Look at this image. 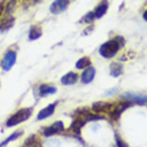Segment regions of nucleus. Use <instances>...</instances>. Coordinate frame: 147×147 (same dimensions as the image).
<instances>
[{"mask_svg": "<svg viewBox=\"0 0 147 147\" xmlns=\"http://www.w3.org/2000/svg\"><path fill=\"white\" fill-rule=\"evenodd\" d=\"M15 23V18L13 16H5L1 22H0V32H4L9 30Z\"/></svg>", "mask_w": 147, "mask_h": 147, "instance_id": "16", "label": "nucleus"}, {"mask_svg": "<svg viewBox=\"0 0 147 147\" xmlns=\"http://www.w3.org/2000/svg\"><path fill=\"white\" fill-rule=\"evenodd\" d=\"M107 9H109V0H102L100 3L96 5L95 11H94L95 19H100V18H103V15H106Z\"/></svg>", "mask_w": 147, "mask_h": 147, "instance_id": "12", "label": "nucleus"}, {"mask_svg": "<svg viewBox=\"0 0 147 147\" xmlns=\"http://www.w3.org/2000/svg\"><path fill=\"white\" fill-rule=\"evenodd\" d=\"M123 74V64L119 62H114L110 64V75L114 78H119Z\"/></svg>", "mask_w": 147, "mask_h": 147, "instance_id": "15", "label": "nucleus"}, {"mask_svg": "<svg viewBox=\"0 0 147 147\" xmlns=\"http://www.w3.org/2000/svg\"><path fill=\"white\" fill-rule=\"evenodd\" d=\"M42 36V28L39 27V26H34V27H31V30H30V34H28V40H36V39H39Z\"/></svg>", "mask_w": 147, "mask_h": 147, "instance_id": "18", "label": "nucleus"}, {"mask_svg": "<svg viewBox=\"0 0 147 147\" xmlns=\"http://www.w3.org/2000/svg\"><path fill=\"white\" fill-rule=\"evenodd\" d=\"M32 114V109H20L15 112V114H12L9 118L7 119L5 122V127H13V126H18V124L23 123L26 120L31 116Z\"/></svg>", "mask_w": 147, "mask_h": 147, "instance_id": "2", "label": "nucleus"}, {"mask_svg": "<svg viewBox=\"0 0 147 147\" xmlns=\"http://www.w3.org/2000/svg\"><path fill=\"white\" fill-rule=\"evenodd\" d=\"M131 106H132L131 102L123 100V99H122L119 103H114V107H112L111 111L109 112V118L112 120V122H118L124 110H127L128 107H131Z\"/></svg>", "mask_w": 147, "mask_h": 147, "instance_id": "3", "label": "nucleus"}, {"mask_svg": "<svg viewBox=\"0 0 147 147\" xmlns=\"http://www.w3.org/2000/svg\"><path fill=\"white\" fill-rule=\"evenodd\" d=\"M88 66H91V60H90V58H87V56L80 58L75 63V68H76V70H84V68H87Z\"/></svg>", "mask_w": 147, "mask_h": 147, "instance_id": "19", "label": "nucleus"}, {"mask_svg": "<svg viewBox=\"0 0 147 147\" xmlns=\"http://www.w3.org/2000/svg\"><path fill=\"white\" fill-rule=\"evenodd\" d=\"M114 94H116V88H114L112 91H107V92H105V96H110V95H114Z\"/></svg>", "mask_w": 147, "mask_h": 147, "instance_id": "24", "label": "nucleus"}, {"mask_svg": "<svg viewBox=\"0 0 147 147\" xmlns=\"http://www.w3.org/2000/svg\"><path fill=\"white\" fill-rule=\"evenodd\" d=\"M86 122H87V119H86L84 116L78 115L76 119H74V120H72V123H71V126H70V130L74 132V134L79 135V134H80L82 127H84Z\"/></svg>", "mask_w": 147, "mask_h": 147, "instance_id": "10", "label": "nucleus"}, {"mask_svg": "<svg viewBox=\"0 0 147 147\" xmlns=\"http://www.w3.org/2000/svg\"><path fill=\"white\" fill-rule=\"evenodd\" d=\"M24 147H31V146H42V140L39 139L38 135H31L24 140Z\"/></svg>", "mask_w": 147, "mask_h": 147, "instance_id": "17", "label": "nucleus"}, {"mask_svg": "<svg viewBox=\"0 0 147 147\" xmlns=\"http://www.w3.org/2000/svg\"><path fill=\"white\" fill-rule=\"evenodd\" d=\"M39 96L42 98H46L48 96V95H52V94H56V87H54V86H50V84H40L39 86Z\"/></svg>", "mask_w": 147, "mask_h": 147, "instance_id": "14", "label": "nucleus"}, {"mask_svg": "<svg viewBox=\"0 0 147 147\" xmlns=\"http://www.w3.org/2000/svg\"><path fill=\"white\" fill-rule=\"evenodd\" d=\"M38 1H40V0H32V3H38Z\"/></svg>", "mask_w": 147, "mask_h": 147, "instance_id": "26", "label": "nucleus"}, {"mask_svg": "<svg viewBox=\"0 0 147 147\" xmlns=\"http://www.w3.org/2000/svg\"><path fill=\"white\" fill-rule=\"evenodd\" d=\"M16 51L15 50H8L5 54L3 55V58L0 60V66L4 71H9L16 63Z\"/></svg>", "mask_w": 147, "mask_h": 147, "instance_id": "4", "label": "nucleus"}, {"mask_svg": "<svg viewBox=\"0 0 147 147\" xmlns=\"http://www.w3.org/2000/svg\"><path fill=\"white\" fill-rule=\"evenodd\" d=\"M67 7H68V0H55L54 3L51 4L50 12L52 15H58L60 12L66 11Z\"/></svg>", "mask_w": 147, "mask_h": 147, "instance_id": "8", "label": "nucleus"}, {"mask_svg": "<svg viewBox=\"0 0 147 147\" xmlns=\"http://www.w3.org/2000/svg\"><path fill=\"white\" fill-rule=\"evenodd\" d=\"M124 43H126L124 39L118 35V36H115V38L107 40L106 43H103V44L99 47V54L105 59H111L118 54V51H119L120 48H123Z\"/></svg>", "mask_w": 147, "mask_h": 147, "instance_id": "1", "label": "nucleus"}, {"mask_svg": "<svg viewBox=\"0 0 147 147\" xmlns=\"http://www.w3.org/2000/svg\"><path fill=\"white\" fill-rule=\"evenodd\" d=\"M79 80V75L76 72H67L66 75H63L60 79V83L63 86H72Z\"/></svg>", "mask_w": 147, "mask_h": 147, "instance_id": "13", "label": "nucleus"}, {"mask_svg": "<svg viewBox=\"0 0 147 147\" xmlns=\"http://www.w3.org/2000/svg\"><path fill=\"white\" fill-rule=\"evenodd\" d=\"M62 132H64V124L60 120H56L55 123H52L51 126L42 130V134L44 136H52L56 135V134H62Z\"/></svg>", "mask_w": 147, "mask_h": 147, "instance_id": "6", "label": "nucleus"}, {"mask_svg": "<svg viewBox=\"0 0 147 147\" xmlns=\"http://www.w3.org/2000/svg\"><path fill=\"white\" fill-rule=\"evenodd\" d=\"M112 107H114V103L111 102H95L91 106L92 112H96V114H109Z\"/></svg>", "mask_w": 147, "mask_h": 147, "instance_id": "7", "label": "nucleus"}, {"mask_svg": "<svg viewBox=\"0 0 147 147\" xmlns=\"http://www.w3.org/2000/svg\"><path fill=\"white\" fill-rule=\"evenodd\" d=\"M4 8H5V4H4L3 1H0V18H1V15L4 13Z\"/></svg>", "mask_w": 147, "mask_h": 147, "instance_id": "23", "label": "nucleus"}, {"mask_svg": "<svg viewBox=\"0 0 147 147\" xmlns=\"http://www.w3.org/2000/svg\"><path fill=\"white\" fill-rule=\"evenodd\" d=\"M94 20H95V16H94V12H88L87 15L82 19V22H84V23H92Z\"/></svg>", "mask_w": 147, "mask_h": 147, "instance_id": "21", "label": "nucleus"}, {"mask_svg": "<svg viewBox=\"0 0 147 147\" xmlns=\"http://www.w3.org/2000/svg\"><path fill=\"white\" fill-rule=\"evenodd\" d=\"M142 16H143V20H144V22H147V9L143 12V15H142Z\"/></svg>", "mask_w": 147, "mask_h": 147, "instance_id": "25", "label": "nucleus"}, {"mask_svg": "<svg viewBox=\"0 0 147 147\" xmlns=\"http://www.w3.org/2000/svg\"><path fill=\"white\" fill-rule=\"evenodd\" d=\"M95 72H96V71H95V68H94L92 66H88L87 68H84L80 75L82 83H84V84L91 83V82L94 80V78H95Z\"/></svg>", "mask_w": 147, "mask_h": 147, "instance_id": "11", "label": "nucleus"}, {"mask_svg": "<svg viewBox=\"0 0 147 147\" xmlns=\"http://www.w3.org/2000/svg\"><path fill=\"white\" fill-rule=\"evenodd\" d=\"M115 140H116V146H120V147H127V144L123 143V142L120 140V138L118 136V134L115 135Z\"/></svg>", "mask_w": 147, "mask_h": 147, "instance_id": "22", "label": "nucleus"}, {"mask_svg": "<svg viewBox=\"0 0 147 147\" xmlns=\"http://www.w3.org/2000/svg\"><path fill=\"white\" fill-rule=\"evenodd\" d=\"M16 1H19V0H16Z\"/></svg>", "mask_w": 147, "mask_h": 147, "instance_id": "27", "label": "nucleus"}, {"mask_svg": "<svg viewBox=\"0 0 147 147\" xmlns=\"http://www.w3.org/2000/svg\"><path fill=\"white\" fill-rule=\"evenodd\" d=\"M120 99L123 100H128L131 102L132 105H147V95L143 94H134V92H124Z\"/></svg>", "mask_w": 147, "mask_h": 147, "instance_id": "5", "label": "nucleus"}, {"mask_svg": "<svg viewBox=\"0 0 147 147\" xmlns=\"http://www.w3.org/2000/svg\"><path fill=\"white\" fill-rule=\"evenodd\" d=\"M22 135H23V131H16V132H13L12 135H9V136L7 138V139L3 140V142L0 143V147H1V146H5V144H8L9 142H12V140H16L18 138H20Z\"/></svg>", "mask_w": 147, "mask_h": 147, "instance_id": "20", "label": "nucleus"}, {"mask_svg": "<svg viewBox=\"0 0 147 147\" xmlns=\"http://www.w3.org/2000/svg\"><path fill=\"white\" fill-rule=\"evenodd\" d=\"M56 106H58V102L51 103V105H48L47 107H44L43 110H40V111L38 112L36 119H38V120H44V119H47V118H50V116L54 114L55 109H56Z\"/></svg>", "mask_w": 147, "mask_h": 147, "instance_id": "9", "label": "nucleus"}]
</instances>
